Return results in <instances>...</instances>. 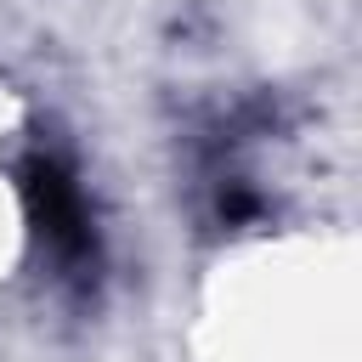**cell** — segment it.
<instances>
[{
    "mask_svg": "<svg viewBox=\"0 0 362 362\" xmlns=\"http://www.w3.org/2000/svg\"><path fill=\"white\" fill-rule=\"evenodd\" d=\"M23 187H28L34 221H40V232L51 238V249H57L62 260H90V255H96V238H90V215H85V198H79L74 175H68L57 158H34L28 175H23Z\"/></svg>",
    "mask_w": 362,
    "mask_h": 362,
    "instance_id": "6da1fadb",
    "label": "cell"
}]
</instances>
